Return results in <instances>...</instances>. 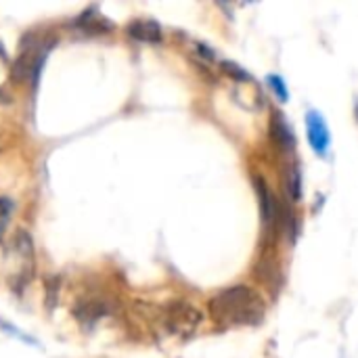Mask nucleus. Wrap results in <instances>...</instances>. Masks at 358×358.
I'll list each match as a JSON object with an SVG mask.
<instances>
[{"label":"nucleus","mask_w":358,"mask_h":358,"mask_svg":"<svg viewBox=\"0 0 358 358\" xmlns=\"http://www.w3.org/2000/svg\"><path fill=\"white\" fill-rule=\"evenodd\" d=\"M210 317L218 325L241 327L258 325L264 317V302L258 292L248 285H233L218 292L208 304Z\"/></svg>","instance_id":"1"},{"label":"nucleus","mask_w":358,"mask_h":358,"mask_svg":"<svg viewBox=\"0 0 358 358\" xmlns=\"http://www.w3.org/2000/svg\"><path fill=\"white\" fill-rule=\"evenodd\" d=\"M55 42L48 40H34L31 36H25L21 42V52L13 65V78L17 82H38V76L42 71V65L50 52Z\"/></svg>","instance_id":"2"},{"label":"nucleus","mask_w":358,"mask_h":358,"mask_svg":"<svg viewBox=\"0 0 358 358\" xmlns=\"http://www.w3.org/2000/svg\"><path fill=\"white\" fill-rule=\"evenodd\" d=\"M162 321H164L166 329L172 336H176V338H191L199 329V325L203 321V315L193 304H189L185 300H176V302H170L164 308Z\"/></svg>","instance_id":"3"},{"label":"nucleus","mask_w":358,"mask_h":358,"mask_svg":"<svg viewBox=\"0 0 358 358\" xmlns=\"http://www.w3.org/2000/svg\"><path fill=\"white\" fill-rule=\"evenodd\" d=\"M105 315H109V302L105 298H86V300H80L73 308V317L84 327H92Z\"/></svg>","instance_id":"4"},{"label":"nucleus","mask_w":358,"mask_h":358,"mask_svg":"<svg viewBox=\"0 0 358 358\" xmlns=\"http://www.w3.org/2000/svg\"><path fill=\"white\" fill-rule=\"evenodd\" d=\"M306 130H308V143L313 145V149L319 155H325L329 147V130L319 111H310L306 115Z\"/></svg>","instance_id":"5"},{"label":"nucleus","mask_w":358,"mask_h":358,"mask_svg":"<svg viewBox=\"0 0 358 358\" xmlns=\"http://www.w3.org/2000/svg\"><path fill=\"white\" fill-rule=\"evenodd\" d=\"M128 34H130L134 40L149 42V44H157V42H162V38H164L159 23L153 21V19H134V21H130V23H128Z\"/></svg>","instance_id":"6"},{"label":"nucleus","mask_w":358,"mask_h":358,"mask_svg":"<svg viewBox=\"0 0 358 358\" xmlns=\"http://www.w3.org/2000/svg\"><path fill=\"white\" fill-rule=\"evenodd\" d=\"M256 189H258V197H260V210H262V220H264V227L271 229L273 224L279 222V201L275 199V195L268 191V187L264 185V180H258L256 182Z\"/></svg>","instance_id":"7"},{"label":"nucleus","mask_w":358,"mask_h":358,"mask_svg":"<svg viewBox=\"0 0 358 358\" xmlns=\"http://www.w3.org/2000/svg\"><path fill=\"white\" fill-rule=\"evenodd\" d=\"M73 25H76L80 31H86V34H105V31H111V29H113V23H111L107 17L94 13V8L82 13V15L73 21Z\"/></svg>","instance_id":"8"},{"label":"nucleus","mask_w":358,"mask_h":358,"mask_svg":"<svg viewBox=\"0 0 358 358\" xmlns=\"http://www.w3.org/2000/svg\"><path fill=\"white\" fill-rule=\"evenodd\" d=\"M273 128H275V138H277L283 147H292V145H294V134H292L289 126L281 120V115L275 117Z\"/></svg>","instance_id":"9"},{"label":"nucleus","mask_w":358,"mask_h":358,"mask_svg":"<svg viewBox=\"0 0 358 358\" xmlns=\"http://www.w3.org/2000/svg\"><path fill=\"white\" fill-rule=\"evenodd\" d=\"M15 248H17L21 258H25V260L34 258V243H31V239H29V235L25 231H19L15 235Z\"/></svg>","instance_id":"10"},{"label":"nucleus","mask_w":358,"mask_h":358,"mask_svg":"<svg viewBox=\"0 0 358 358\" xmlns=\"http://www.w3.org/2000/svg\"><path fill=\"white\" fill-rule=\"evenodd\" d=\"M285 187L289 191V197L298 201L300 195H302V185H300V172L296 168H289L285 172Z\"/></svg>","instance_id":"11"},{"label":"nucleus","mask_w":358,"mask_h":358,"mask_svg":"<svg viewBox=\"0 0 358 358\" xmlns=\"http://www.w3.org/2000/svg\"><path fill=\"white\" fill-rule=\"evenodd\" d=\"M13 210H15V203L8 197H0V237L4 235V231L10 222Z\"/></svg>","instance_id":"12"},{"label":"nucleus","mask_w":358,"mask_h":358,"mask_svg":"<svg viewBox=\"0 0 358 358\" xmlns=\"http://www.w3.org/2000/svg\"><path fill=\"white\" fill-rule=\"evenodd\" d=\"M57 294H59V279L52 277V279L46 281V302H48V306L57 304Z\"/></svg>","instance_id":"13"},{"label":"nucleus","mask_w":358,"mask_h":358,"mask_svg":"<svg viewBox=\"0 0 358 358\" xmlns=\"http://www.w3.org/2000/svg\"><path fill=\"white\" fill-rule=\"evenodd\" d=\"M222 69L229 73V76H233V78H237V80H248V73L239 67V65H235V63H231V61H227V63H222Z\"/></svg>","instance_id":"14"},{"label":"nucleus","mask_w":358,"mask_h":358,"mask_svg":"<svg viewBox=\"0 0 358 358\" xmlns=\"http://www.w3.org/2000/svg\"><path fill=\"white\" fill-rule=\"evenodd\" d=\"M268 82H271V88L279 94V99H281V101H285V99H287V90H285V86H283V80H281V78L271 76V78H268Z\"/></svg>","instance_id":"15"},{"label":"nucleus","mask_w":358,"mask_h":358,"mask_svg":"<svg viewBox=\"0 0 358 358\" xmlns=\"http://www.w3.org/2000/svg\"><path fill=\"white\" fill-rule=\"evenodd\" d=\"M0 96H2V92H0Z\"/></svg>","instance_id":"16"}]
</instances>
